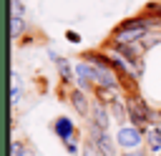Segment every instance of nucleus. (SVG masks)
I'll use <instances>...</instances> for the list:
<instances>
[{
  "instance_id": "423d86ee",
  "label": "nucleus",
  "mask_w": 161,
  "mask_h": 156,
  "mask_svg": "<svg viewBox=\"0 0 161 156\" xmlns=\"http://www.w3.org/2000/svg\"><path fill=\"white\" fill-rule=\"evenodd\" d=\"M73 70H75V78H78V86H80V88H91V86H96V83H93V73H91V65H88V63H78Z\"/></svg>"
},
{
  "instance_id": "4468645a",
  "label": "nucleus",
  "mask_w": 161,
  "mask_h": 156,
  "mask_svg": "<svg viewBox=\"0 0 161 156\" xmlns=\"http://www.w3.org/2000/svg\"><path fill=\"white\" fill-rule=\"evenodd\" d=\"M18 98H20V86H13V91H10V101H13V106H18Z\"/></svg>"
},
{
  "instance_id": "7ed1b4c3",
  "label": "nucleus",
  "mask_w": 161,
  "mask_h": 156,
  "mask_svg": "<svg viewBox=\"0 0 161 156\" xmlns=\"http://www.w3.org/2000/svg\"><path fill=\"white\" fill-rule=\"evenodd\" d=\"M141 133L143 131H138L133 126H121L118 133H116V143L123 146V148H128V151H136L141 146Z\"/></svg>"
},
{
  "instance_id": "f8f14e48",
  "label": "nucleus",
  "mask_w": 161,
  "mask_h": 156,
  "mask_svg": "<svg viewBox=\"0 0 161 156\" xmlns=\"http://www.w3.org/2000/svg\"><path fill=\"white\" fill-rule=\"evenodd\" d=\"M10 25H13V28H10V35H13V38H18V35L25 30V20H23V18H18V15H13Z\"/></svg>"
},
{
  "instance_id": "39448f33",
  "label": "nucleus",
  "mask_w": 161,
  "mask_h": 156,
  "mask_svg": "<svg viewBox=\"0 0 161 156\" xmlns=\"http://www.w3.org/2000/svg\"><path fill=\"white\" fill-rule=\"evenodd\" d=\"M55 133H58L65 143H70L73 136H75V126H73V121H70L68 116H60V118L55 121Z\"/></svg>"
},
{
  "instance_id": "ddd939ff",
  "label": "nucleus",
  "mask_w": 161,
  "mask_h": 156,
  "mask_svg": "<svg viewBox=\"0 0 161 156\" xmlns=\"http://www.w3.org/2000/svg\"><path fill=\"white\" fill-rule=\"evenodd\" d=\"M113 116H116L121 123L126 121V108H123V103H121V101H116V103H113Z\"/></svg>"
},
{
  "instance_id": "1a4fd4ad",
  "label": "nucleus",
  "mask_w": 161,
  "mask_h": 156,
  "mask_svg": "<svg viewBox=\"0 0 161 156\" xmlns=\"http://www.w3.org/2000/svg\"><path fill=\"white\" fill-rule=\"evenodd\" d=\"M146 143L151 151H161V126H153L146 131Z\"/></svg>"
},
{
  "instance_id": "dca6fc26",
  "label": "nucleus",
  "mask_w": 161,
  "mask_h": 156,
  "mask_svg": "<svg viewBox=\"0 0 161 156\" xmlns=\"http://www.w3.org/2000/svg\"><path fill=\"white\" fill-rule=\"evenodd\" d=\"M13 10H15V15H18V13L23 15V3H20V0H13Z\"/></svg>"
},
{
  "instance_id": "20e7f679",
  "label": "nucleus",
  "mask_w": 161,
  "mask_h": 156,
  "mask_svg": "<svg viewBox=\"0 0 161 156\" xmlns=\"http://www.w3.org/2000/svg\"><path fill=\"white\" fill-rule=\"evenodd\" d=\"M93 148H96L101 156H116V141H113L108 133H98L96 141H93Z\"/></svg>"
},
{
  "instance_id": "aec40b11",
  "label": "nucleus",
  "mask_w": 161,
  "mask_h": 156,
  "mask_svg": "<svg viewBox=\"0 0 161 156\" xmlns=\"http://www.w3.org/2000/svg\"><path fill=\"white\" fill-rule=\"evenodd\" d=\"M121 156H146L143 151H128V153H121Z\"/></svg>"
},
{
  "instance_id": "412c9836",
  "label": "nucleus",
  "mask_w": 161,
  "mask_h": 156,
  "mask_svg": "<svg viewBox=\"0 0 161 156\" xmlns=\"http://www.w3.org/2000/svg\"><path fill=\"white\" fill-rule=\"evenodd\" d=\"M158 25H161V18H158Z\"/></svg>"
},
{
  "instance_id": "f257e3e1",
  "label": "nucleus",
  "mask_w": 161,
  "mask_h": 156,
  "mask_svg": "<svg viewBox=\"0 0 161 156\" xmlns=\"http://www.w3.org/2000/svg\"><path fill=\"white\" fill-rule=\"evenodd\" d=\"M146 30H148L146 20L133 18V20L121 23V28L113 33V40H116V45H133V43H141V40H143Z\"/></svg>"
},
{
  "instance_id": "9b49d317",
  "label": "nucleus",
  "mask_w": 161,
  "mask_h": 156,
  "mask_svg": "<svg viewBox=\"0 0 161 156\" xmlns=\"http://www.w3.org/2000/svg\"><path fill=\"white\" fill-rule=\"evenodd\" d=\"M55 65H58V73L63 75V81H70V78H73V73H70V63H68L65 58H58Z\"/></svg>"
},
{
  "instance_id": "2eb2a0df",
  "label": "nucleus",
  "mask_w": 161,
  "mask_h": 156,
  "mask_svg": "<svg viewBox=\"0 0 161 156\" xmlns=\"http://www.w3.org/2000/svg\"><path fill=\"white\" fill-rule=\"evenodd\" d=\"M13 156H25V146H20V143H13Z\"/></svg>"
},
{
  "instance_id": "f03ea898",
  "label": "nucleus",
  "mask_w": 161,
  "mask_h": 156,
  "mask_svg": "<svg viewBox=\"0 0 161 156\" xmlns=\"http://www.w3.org/2000/svg\"><path fill=\"white\" fill-rule=\"evenodd\" d=\"M128 116H131V121H133V128H138V131H146V123L151 121V111H148V106L141 101V98H131L128 101Z\"/></svg>"
},
{
  "instance_id": "a211bd4d",
  "label": "nucleus",
  "mask_w": 161,
  "mask_h": 156,
  "mask_svg": "<svg viewBox=\"0 0 161 156\" xmlns=\"http://www.w3.org/2000/svg\"><path fill=\"white\" fill-rule=\"evenodd\" d=\"M83 156H96V148H93V143H91V146H86V148H83Z\"/></svg>"
},
{
  "instance_id": "6ab92c4d",
  "label": "nucleus",
  "mask_w": 161,
  "mask_h": 156,
  "mask_svg": "<svg viewBox=\"0 0 161 156\" xmlns=\"http://www.w3.org/2000/svg\"><path fill=\"white\" fill-rule=\"evenodd\" d=\"M65 148H68L70 153H78V146H75V141H70V143H65Z\"/></svg>"
},
{
  "instance_id": "9d476101",
  "label": "nucleus",
  "mask_w": 161,
  "mask_h": 156,
  "mask_svg": "<svg viewBox=\"0 0 161 156\" xmlns=\"http://www.w3.org/2000/svg\"><path fill=\"white\" fill-rule=\"evenodd\" d=\"M96 93H98V101H101V103H111V106H113L116 101H121L116 88H96Z\"/></svg>"
},
{
  "instance_id": "0eeeda50",
  "label": "nucleus",
  "mask_w": 161,
  "mask_h": 156,
  "mask_svg": "<svg viewBox=\"0 0 161 156\" xmlns=\"http://www.w3.org/2000/svg\"><path fill=\"white\" fill-rule=\"evenodd\" d=\"M93 126H96L101 133H106V131H108V111H106V106H103V103L93 106Z\"/></svg>"
},
{
  "instance_id": "f3484780",
  "label": "nucleus",
  "mask_w": 161,
  "mask_h": 156,
  "mask_svg": "<svg viewBox=\"0 0 161 156\" xmlns=\"http://www.w3.org/2000/svg\"><path fill=\"white\" fill-rule=\"evenodd\" d=\"M68 40H70V43H78V40H80V35H78V33H73V30H68Z\"/></svg>"
},
{
  "instance_id": "6e6552de",
  "label": "nucleus",
  "mask_w": 161,
  "mask_h": 156,
  "mask_svg": "<svg viewBox=\"0 0 161 156\" xmlns=\"http://www.w3.org/2000/svg\"><path fill=\"white\" fill-rule=\"evenodd\" d=\"M70 103H73V108H75L80 116H86V113L91 111V108H88V98H86L80 91H73V93H70Z\"/></svg>"
}]
</instances>
